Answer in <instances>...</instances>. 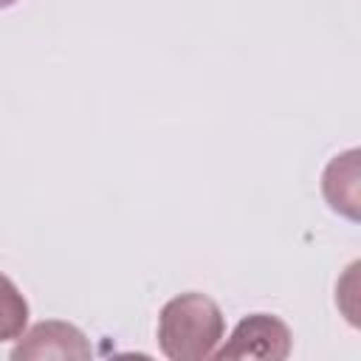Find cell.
<instances>
[{"label":"cell","instance_id":"obj_3","mask_svg":"<svg viewBox=\"0 0 361 361\" xmlns=\"http://www.w3.org/2000/svg\"><path fill=\"white\" fill-rule=\"evenodd\" d=\"M93 347L76 324L68 322H39L25 336H20L17 347L11 350L14 361L28 358H90Z\"/></svg>","mask_w":361,"mask_h":361},{"label":"cell","instance_id":"obj_1","mask_svg":"<svg viewBox=\"0 0 361 361\" xmlns=\"http://www.w3.org/2000/svg\"><path fill=\"white\" fill-rule=\"evenodd\" d=\"M226 322L214 299L189 290L172 296L158 316V347L172 361L212 358L223 341Z\"/></svg>","mask_w":361,"mask_h":361},{"label":"cell","instance_id":"obj_2","mask_svg":"<svg viewBox=\"0 0 361 361\" xmlns=\"http://www.w3.org/2000/svg\"><path fill=\"white\" fill-rule=\"evenodd\" d=\"M290 353V330L279 316L271 313H251L245 316L231 338L214 350V358H262V361H282Z\"/></svg>","mask_w":361,"mask_h":361},{"label":"cell","instance_id":"obj_4","mask_svg":"<svg viewBox=\"0 0 361 361\" xmlns=\"http://www.w3.org/2000/svg\"><path fill=\"white\" fill-rule=\"evenodd\" d=\"M322 192L333 212L358 220V149H347L327 164Z\"/></svg>","mask_w":361,"mask_h":361},{"label":"cell","instance_id":"obj_5","mask_svg":"<svg viewBox=\"0 0 361 361\" xmlns=\"http://www.w3.org/2000/svg\"><path fill=\"white\" fill-rule=\"evenodd\" d=\"M28 324V302L20 288L0 274V341L20 338Z\"/></svg>","mask_w":361,"mask_h":361},{"label":"cell","instance_id":"obj_6","mask_svg":"<svg viewBox=\"0 0 361 361\" xmlns=\"http://www.w3.org/2000/svg\"><path fill=\"white\" fill-rule=\"evenodd\" d=\"M17 0H0V8H8V6H14Z\"/></svg>","mask_w":361,"mask_h":361}]
</instances>
